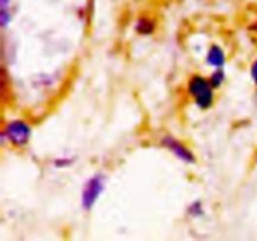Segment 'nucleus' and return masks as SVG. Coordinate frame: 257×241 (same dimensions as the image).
Segmentation results:
<instances>
[{
  "label": "nucleus",
  "mask_w": 257,
  "mask_h": 241,
  "mask_svg": "<svg viewBox=\"0 0 257 241\" xmlns=\"http://www.w3.org/2000/svg\"><path fill=\"white\" fill-rule=\"evenodd\" d=\"M72 162L73 161L70 160V158H57V160L54 161V166L57 168H63V167H67V166H69Z\"/></svg>",
  "instance_id": "nucleus-10"
},
{
  "label": "nucleus",
  "mask_w": 257,
  "mask_h": 241,
  "mask_svg": "<svg viewBox=\"0 0 257 241\" xmlns=\"http://www.w3.org/2000/svg\"><path fill=\"white\" fill-rule=\"evenodd\" d=\"M206 60H207V64L211 65V67L222 68L226 63L225 52H223L222 48L218 47V45H212V47L208 49Z\"/></svg>",
  "instance_id": "nucleus-5"
},
{
  "label": "nucleus",
  "mask_w": 257,
  "mask_h": 241,
  "mask_svg": "<svg viewBox=\"0 0 257 241\" xmlns=\"http://www.w3.org/2000/svg\"><path fill=\"white\" fill-rule=\"evenodd\" d=\"M188 213L192 217H200L203 215V205L201 201H195L188 206Z\"/></svg>",
  "instance_id": "nucleus-8"
},
{
  "label": "nucleus",
  "mask_w": 257,
  "mask_h": 241,
  "mask_svg": "<svg viewBox=\"0 0 257 241\" xmlns=\"http://www.w3.org/2000/svg\"><path fill=\"white\" fill-rule=\"evenodd\" d=\"M250 73H251V78H252L253 83L257 85V59L253 60V63L251 64Z\"/></svg>",
  "instance_id": "nucleus-11"
},
{
  "label": "nucleus",
  "mask_w": 257,
  "mask_h": 241,
  "mask_svg": "<svg viewBox=\"0 0 257 241\" xmlns=\"http://www.w3.org/2000/svg\"><path fill=\"white\" fill-rule=\"evenodd\" d=\"M190 95H192L195 103L201 109H207L213 103V87L210 80L202 75H193L187 85Z\"/></svg>",
  "instance_id": "nucleus-1"
},
{
  "label": "nucleus",
  "mask_w": 257,
  "mask_h": 241,
  "mask_svg": "<svg viewBox=\"0 0 257 241\" xmlns=\"http://www.w3.org/2000/svg\"><path fill=\"white\" fill-rule=\"evenodd\" d=\"M135 29H136V32L140 33V34L150 35L155 32L156 23H155V20L151 19V18L141 17L136 20Z\"/></svg>",
  "instance_id": "nucleus-6"
},
{
  "label": "nucleus",
  "mask_w": 257,
  "mask_h": 241,
  "mask_svg": "<svg viewBox=\"0 0 257 241\" xmlns=\"http://www.w3.org/2000/svg\"><path fill=\"white\" fill-rule=\"evenodd\" d=\"M208 80H210L211 85H212L213 88H220L221 85H222L223 80H225V72H223L221 68H217V69L211 74L210 79Z\"/></svg>",
  "instance_id": "nucleus-7"
},
{
  "label": "nucleus",
  "mask_w": 257,
  "mask_h": 241,
  "mask_svg": "<svg viewBox=\"0 0 257 241\" xmlns=\"http://www.w3.org/2000/svg\"><path fill=\"white\" fill-rule=\"evenodd\" d=\"M10 4V0H0V8H8Z\"/></svg>",
  "instance_id": "nucleus-12"
},
{
  "label": "nucleus",
  "mask_w": 257,
  "mask_h": 241,
  "mask_svg": "<svg viewBox=\"0 0 257 241\" xmlns=\"http://www.w3.org/2000/svg\"><path fill=\"white\" fill-rule=\"evenodd\" d=\"M3 137L7 138L15 147H24L28 145L32 136V130L29 125L22 119H14L7 123L4 131L2 133Z\"/></svg>",
  "instance_id": "nucleus-2"
},
{
  "label": "nucleus",
  "mask_w": 257,
  "mask_h": 241,
  "mask_svg": "<svg viewBox=\"0 0 257 241\" xmlns=\"http://www.w3.org/2000/svg\"><path fill=\"white\" fill-rule=\"evenodd\" d=\"M255 162H256V165H257V153H256V157H255Z\"/></svg>",
  "instance_id": "nucleus-14"
},
{
  "label": "nucleus",
  "mask_w": 257,
  "mask_h": 241,
  "mask_svg": "<svg viewBox=\"0 0 257 241\" xmlns=\"http://www.w3.org/2000/svg\"><path fill=\"white\" fill-rule=\"evenodd\" d=\"M104 186L105 181L102 175H95L87 181L82 192V206L85 211L92 210L98 197L102 195Z\"/></svg>",
  "instance_id": "nucleus-3"
},
{
  "label": "nucleus",
  "mask_w": 257,
  "mask_h": 241,
  "mask_svg": "<svg viewBox=\"0 0 257 241\" xmlns=\"http://www.w3.org/2000/svg\"><path fill=\"white\" fill-rule=\"evenodd\" d=\"M251 29H253V30H255V32H257V23H256L255 25H252V27H251Z\"/></svg>",
  "instance_id": "nucleus-13"
},
{
  "label": "nucleus",
  "mask_w": 257,
  "mask_h": 241,
  "mask_svg": "<svg viewBox=\"0 0 257 241\" xmlns=\"http://www.w3.org/2000/svg\"><path fill=\"white\" fill-rule=\"evenodd\" d=\"M161 142H162V145L165 146L166 148H168V150H170L176 157L180 158V160L183 161V162L193 163L196 161L193 153L191 152V151L188 150L183 143H181L180 141L176 140V138L172 137V136H165Z\"/></svg>",
  "instance_id": "nucleus-4"
},
{
  "label": "nucleus",
  "mask_w": 257,
  "mask_h": 241,
  "mask_svg": "<svg viewBox=\"0 0 257 241\" xmlns=\"http://www.w3.org/2000/svg\"><path fill=\"white\" fill-rule=\"evenodd\" d=\"M10 19H12V17H10L8 8H2V10H0V20H2L3 27H5L8 23H10Z\"/></svg>",
  "instance_id": "nucleus-9"
}]
</instances>
